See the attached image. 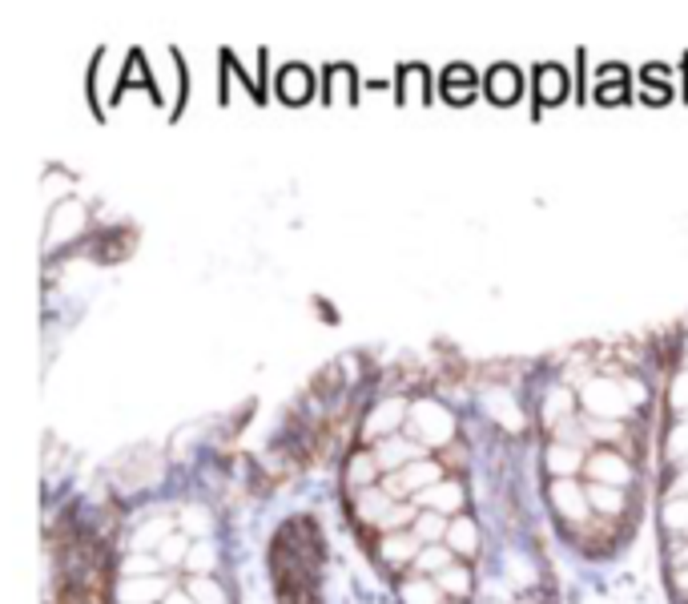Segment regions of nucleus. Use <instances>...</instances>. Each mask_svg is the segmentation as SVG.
I'll return each instance as SVG.
<instances>
[{
	"label": "nucleus",
	"instance_id": "f257e3e1",
	"mask_svg": "<svg viewBox=\"0 0 688 604\" xmlns=\"http://www.w3.org/2000/svg\"><path fill=\"white\" fill-rule=\"evenodd\" d=\"M435 483H443V467L435 464V459H415V464H407V467H399V472H391L383 480V488L391 491V496H410L415 499L418 491H427V488H435Z\"/></svg>",
	"mask_w": 688,
	"mask_h": 604
},
{
	"label": "nucleus",
	"instance_id": "f03ea898",
	"mask_svg": "<svg viewBox=\"0 0 688 604\" xmlns=\"http://www.w3.org/2000/svg\"><path fill=\"white\" fill-rule=\"evenodd\" d=\"M371 451H375V459H379V472H383V475L399 472V467L415 464V459H427V456H423L427 447H423V443H410V439H399V435H391V439H379V443H371Z\"/></svg>",
	"mask_w": 688,
	"mask_h": 604
},
{
	"label": "nucleus",
	"instance_id": "7ed1b4c3",
	"mask_svg": "<svg viewBox=\"0 0 688 604\" xmlns=\"http://www.w3.org/2000/svg\"><path fill=\"white\" fill-rule=\"evenodd\" d=\"M415 428H418V443L427 447V443H447L451 439V431H455V423H451V415L447 412H439V407H431V403H423V407H415Z\"/></svg>",
	"mask_w": 688,
	"mask_h": 604
},
{
	"label": "nucleus",
	"instance_id": "20e7f679",
	"mask_svg": "<svg viewBox=\"0 0 688 604\" xmlns=\"http://www.w3.org/2000/svg\"><path fill=\"white\" fill-rule=\"evenodd\" d=\"M415 508H427V512H439V516H451V512L463 508V488H459V483H451V480H443V483H435V488L418 491V496H415Z\"/></svg>",
	"mask_w": 688,
	"mask_h": 604
},
{
	"label": "nucleus",
	"instance_id": "39448f33",
	"mask_svg": "<svg viewBox=\"0 0 688 604\" xmlns=\"http://www.w3.org/2000/svg\"><path fill=\"white\" fill-rule=\"evenodd\" d=\"M588 407H592L596 415H604V420H612V415H628V407L632 403L628 399H620V387L612 383V379H596L592 387H588Z\"/></svg>",
	"mask_w": 688,
	"mask_h": 604
},
{
	"label": "nucleus",
	"instance_id": "423d86ee",
	"mask_svg": "<svg viewBox=\"0 0 688 604\" xmlns=\"http://www.w3.org/2000/svg\"><path fill=\"white\" fill-rule=\"evenodd\" d=\"M588 475H596V483H608V488H624L632 480V464L624 456H612V451H600V456L588 459Z\"/></svg>",
	"mask_w": 688,
	"mask_h": 604
},
{
	"label": "nucleus",
	"instance_id": "0eeeda50",
	"mask_svg": "<svg viewBox=\"0 0 688 604\" xmlns=\"http://www.w3.org/2000/svg\"><path fill=\"white\" fill-rule=\"evenodd\" d=\"M423 548H427V544L418 540L415 532H399V536H387V540H383V556H387V564H407V569L415 564V556H418Z\"/></svg>",
	"mask_w": 688,
	"mask_h": 604
},
{
	"label": "nucleus",
	"instance_id": "6e6552de",
	"mask_svg": "<svg viewBox=\"0 0 688 604\" xmlns=\"http://www.w3.org/2000/svg\"><path fill=\"white\" fill-rule=\"evenodd\" d=\"M488 93L496 97L499 106H507V101H515L520 97V73L512 69V65H496L488 77Z\"/></svg>",
	"mask_w": 688,
	"mask_h": 604
},
{
	"label": "nucleus",
	"instance_id": "1a4fd4ad",
	"mask_svg": "<svg viewBox=\"0 0 688 604\" xmlns=\"http://www.w3.org/2000/svg\"><path fill=\"white\" fill-rule=\"evenodd\" d=\"M403 600L407 604H447V592L435 584V580L410 577V580H403Z\"/></svg>",
	"mask_w": 688,
	"mask_h": 604
},
{
	"label": "nucleus",
	"instance_id": "9d476101",
	"mask_svg": "<svg viewBox=\"0 0 688 604\" xmlns=\"http://www.w3.org/2000/svg\"><path fill=\"white\" fill-rule=\"evenodd\" d=\"M447 564H455V552L451 548H439V544H427V548L415 556V564H410V577H423V572H443Z\"/></svg>",
	"mask_w": 688,
	"mask_h": 604
},
{
	"label": "nucleus",
	"instance_id": "9b49d317",
	"mask_svg": "<svg viewBox=\"0 0 688 604\" xmlns=\"http://www.w3.org/2000/svg\"><path fill=\"white\" fill-rule=\"evenodd\" d=\"M278 89L286 101H306V97H310V73H306L302 65H286V69L278 73Z\"/></svg>",
	"mask_w": 688,
	"mask_h": 604
},
{
	"label": "nucleus",
	"instance_id": "f8f14e48",
	"mask_svg": "<svg viewBox=\"0 0 688 604\" xmlns=\"http://www.w3.org/2000/svg\"><path fill=\"white\" fill-rule=\"evenodd\" d=\"M161 592H166V580H153V577H125V584H121V596L129 604H145Z\"/></svg>",
	"mask_w": 688,
	"mask_h": 604
},
{
	"label": "nucleus",
	"instance_id": "ddd939ff",
	"mask_svg": "<svg viewBox=\"0 0 688 604\" xmlns=\"http://www.w3.org/2000/svg\"><path fill=\"white\" fill-rule=\"evenodd\" d=\"M399 423H403V403L391 399V403H383V407L371 415V423H366V435L379 443V439H383V431H395Z\"/></svg>",
	"mask_w": 688,
	"mask_h": 604
},
{
	"label": "nucleus",
	"instance_id": "4468645a",
	"mask_svg": "<svg viewBox=\"0 0 688 604\" xmlns=\"http://www.w3.org/2000/svg\"><path fill=\"white\" fill-rule=\"evenodd\" d=\"M431 580H435V584L443 588V592H451L455 600H463V596L471 592V577H467V569H463V564H447V569L435 572Z\"/></svg>",
	"mask_w": 688,
	"mask_h": 604
},
{
	"label": "nucleus",
	"instance_id": "2eb2a0df",
	"mask_svg": "<svg viewBox=\"0 0 688 604\" xmlns=\"http://www.w3.org/2000/svg\"><path fill=\"white\" fill-rule=\"evenodd\" d=\"M447 548L459 552V556H471V552H475V524H471L467 516L451 520V528H447Z\"/></svg>",
	"mask_w": 688,
	"mask_h": 604
},
{
	"label": "nucleus",
	"instance_id": "dca6fc26",
	"mask_svg": "<svg viewBox=\"0 0 688 604\" xmlns=\"http://www.w3.org/2000/svg\"><path fill=\"white\" fill-rule=\"evenodd\" d=\"M551 499H556L559 512H567V516H584V496H580V488H575L567 475L551 488Z\"/></svg>",
	"mask_w": 688,
	"mask_h": 604
},
{
	"label": "nucleus",
	"instance_id": "f3484780",
	"mask_svg": "<svg viewBox=\"0 0 688 604\" xmlns=\"http://www.w3.org/2000/svg\"><path fill=\"white\" fill-rule=\"evenodd\" d=\"M447 528H451V520H443L439 512H423V516L415 520V536L423 544H439L447 540Z\"/></svg>",
	"mask_w": 688,
	"mask_h": 604
},
{
	"label": "nucleus",
	"instance_id": "a211bd4d",
	"mask_svg": "<svg viewBox=\"0 0 688 604\" xmlns=\"http://www.w3.org/2000/svg\"><path fill=\"white\" fill-rule=\"evenodd\" d=\"M592 504H596V512H604V516H620L624 512V488H608V483H596L592 491Z\"/></svg>",
	"mask_w": 688,
	"mask_h": 604
},
{
	"label": "nucleus",
	"instance_id": "6ab92c4d",
	"mask_svg": "<svg viewBox=\"0 0 688 604\" xmlns=\"http://www.w3.org/2000/svg\"><path fill=\"white\" fill-rule=\"evenodd\" d=\"M548 467L556 475H572L580 467V443H556L548 456Z\"/></svg>",
	"mask_w": 688,
	"mask_h": 604
},
{
	"label": "nucleus",
	"instance_id": "aec40b11",
	"mask_svg": "<svg viewBox=\"0 0 688 604\" xmlns=\"http://www.w3.org/2000/svg\"><path fill=\"white\" fill-rule=\"evenodd\" d=\"M536 81H540V97H543V101H559V97H564V89H567L564 69H556V65L540 69V73H536Z\"/></svg>",
	"mask_w": 688,
	"mask_h": 604
},
{
	"label": "nucleus",
	"instance_id": "412c9836",
	"mask_svg": "<svg viewBox=\"0 0 688 604\" xmlns=\"http://www.w3.org/2000/svg\"><path fill=\"white\" fill-rule=\"evenodd\" d=\"M375 475H383L379 472V459H375V451H363L358 459H350V483H358V488H366V483L375 480Z\"/></svg>",
	"mask_w": 688,
	"mask_h": 604
},
{
	"label": "nucleus",
	"instance_id": "4be33fe9",
	"mask_svg": "<svg viewBox=\"0 0 688 604\" xmlns=\"http://www.w3.org/2000/svg\"><path fill=\"white\" fill-rule=\"evenodd\" d=\"M190 596L198 604H226V592H222V588L214 584L209 577H193L190 580Z\"/></svg>",
	"mask_w": 688,
	"mask_h": 604
},
{
	"label": "nucleus",
	"instance_id": "5701e85b",
	"mask_svg": "<svg viewBox=\"0 0 688 604\" xmlns=\"http://www.w3.org/2000/svg\"><path fill=\"white\" fill-rule=\"evenodd\" d=\"M447 89L455 85V101H467L471 97V89H475V73L471 69H463V65H455V69H447Z\"/></svg>",
	"mask_w": 688,
	"mask_h": 604
},
{
	"label": "nucleus",
	"instance_id": "b1692460",
	"mask_svg": "<svg viewBox=\"0 0 688 604\" xmlns=\"http://www.w3.org/2000/svg\"><path fill=\"white\" fill-rule=\"evenodd\" d=\"M157 569H161L157 556H129V561H125V577H153Z\"/></svg>",
	"mask_w": 688,
	"mask_h": 604
},
{
	"label": "nucleus",
	"instance_id": "393cba45",
	"mask_svg": "<svg viewBox=\"0 0 688 604\" xmlns=\"http://www.w3.org/2000/svg\"><path fill=\"white\" fill-rule=\"evenodd\" d=\"M588 431H592L596 439H624V423H588Z\"/></svg>",
	"mask_w": 688,
	"mask_h": 604
},
{
	"label": "nucleus",
	"instance_id": "a878e982",
	"mask_svg": "<svg viewBox=\"0 0 688 604\" xmlns=\"http://www.w3.org/2000/svg\"><path fill=\"white\" fill-rule=\"evenodd\" d=\"M209 564H214V548H209V544H198V552H190V569L206 572Z\"/></svg>",
	"mask_w": 688,
	"mask_h": 604
},
{
	"label": "nucleus",
	"instance_id": "bb28decb",
	"mask_svg": "<svg viewBox=\"0 0 688 604\" xmlns=\"http://www.w3.org/2000/svg\"><path fill=\"white\" fill-rule=\"evenodd\" d=\"M182 552H185V536H169V544L161 548V561H177Z\"/></svg>",
	"mask_w": 688,
	"mask_h": 604
},
{
	"label": "nucleus",
	"instance_id": "cd10ccee",
	"mask_svg": "<svg viewBox=\"0 0 688 604\" xmlns=\"http://www.w3.org/2000/svg\"><path fill=\"white\" fill-rule=\"evenodd\" d=\"M166 604H198V600H193V596H185V592H169Z\"/></svg>",
	"mask_w": 688,
	"mask_h": 604
},
{
	"label": "nucleus",
	"instance_id": "c85d7f7f",
	"mask_svg": "<svg viewBox=\"0 0 688 604\" xmlns=\"http://www.w3.org/2000/svg\"><path fill=\"white\" fill-rule=\"evenodd\" d=\"M676 561H680V564H688V544H684V548L676 552Z\"/></svg>",
	"mask_w": 688,
	"mask_h": 604
}]
</instances>
